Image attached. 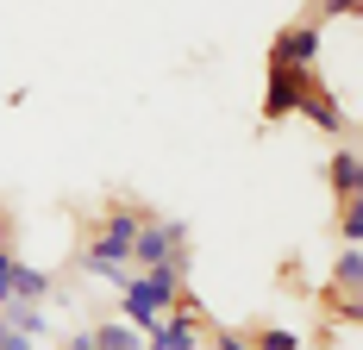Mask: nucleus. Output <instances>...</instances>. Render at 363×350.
Wrapping results in <instances>:
<instances>
[{"mask_svg":"<svg viewBox=\"0 0 363 350\" xmlns=\"http://www.w3.org/2000/svg\"><path fill=\"white\" fill-rule=\"evenodd\" d=\"M138 225H145V207L119 201V207H107L94 225H88L82 250H88V256H107V263H125V269H132V238H138Z\"/></svg>","mask_w":363,"mask_h":350,"instance_id":"nucleus-1","label":"nucleus"},{"mask_svg":"<svg viewBox=\"0 0 363 350\" xmlns=\"http://www.w3.org/2000/svg\"><path fill=\"white\" fill-rule=\"evenodd\" d=\"M138 300H145L150 313L163 319L169 307H176L182 294H188V256H169V263H150V269H132V281H125Z\"/></svg>","mask_w":363,"mask_h":350,"instance_id":"nucleus-2","label":"nucleus"},{"mask_svg":"<svg viewBox=\"0 0 363 350\" xmlns=\"http://www.w3.org/2000/svg\"><path fill=\"white\" fill-rule=\"evenodd\" d=\"M169 256H188V219H157V213H145V225L132 238V269L169 263Z\"/></svg>","mask_w":363,"mask_h":350,"instance_id":"nucleus-3","label":"nucleus"},{"mask_svg":"<svg viewBox=\"0 0 363 350\" xmlns=\"http://www.w3.org/2000/svg\"><path fill=\"white\" fill-rule=\"evenodd\" d=\"M320 69H301V63H276L269 57V88H263V125H276V119H294V101L307 94V81Z\"/></svg>","mask_w":363,"mask_h":350,"instance_id":"nucleus-4","label":"nucleus"},{"mask_svg":"<svg viewBox=\"0 0 363 350\" xmlns=\"http://www.w3.org/2000/svg\"><path fill=\"white\" fill-rule=\"evenodd\" d=\"M320 50H326V26L301 19V26H282L269 38V57L276 63H301V69H320Z\"/></svg>","mask_w":363,"mask_h":350,"instance_id":"nucleus-5","label":"nucleus"},{"mask_svg":"<svg viewBox=\"0 0 363 350\" xmlns=\"http://www.w3.org/2000/svg\"><path fill=\"white\" fill-rule=\"evenodd\" d=\"M294 119H307V125H313V132H326V138H345V132H351V113L332 101V88L320 81V75H313V81H307V94L294 101Z\"/></svg>","mask_w":363,"mask_h":350,"instance_id":"nucleus-6","label":"nucleus"},{"mask_svg":"<svg viewBox=\"0 0 363 350\" xmlns=\"http://www.w3.org/2000/svg\"><path fill=\"white\" fill-rule=\"evenodd\" d=\"M326 188L338 194V201H351V194H363V157L351 150V144H338L326 163Z\"/></svg>","mask_w":363,"mask_h":350,"instance_id":"nucleus-7","label":"nucleus"},{"mask_svg":"<svg viewBox=\"0 0 363 350\" xmlns=\"http://www.w3.org/2000/svg\"><path fill=\"white\" fill-rule=\"evenodd\" d=\"M0 325H6V332H19V338H32V344L50 332V319H44L38 300H6V307H0Z\"/></svg>","mask_w":363,"mask_h":350,"instance_id":"nucleus-8","label":"nucleus"},{"mask_svg":"<svg viewBox=\"0 0 363 350\" xmlns=\"http://www.w3.org/2000/svg\"><path fill=\"white\" fill-rule=\"evenodd\" d=\"M50 294H57V276H50V269H32V263L19 256V269H13V300H38V307H44Z\"/></svg>","mask_w":363,"mask_h":350,"instance_id":"nucleus-9","label":"nucleus"},{"mask_svg":"<svg viewBox=\"0 0 363 350\" xmlns=\"http://www.w3.org/2000/svg\"><path fill=\"white\" fill-rule=\"evenodd\" d=\"M357 288H363V250H357V244H345V256L332 263L326 294H357Z\"/></svg>","mask_w":363,"mask_h":350,"instance_id":"nucleus-10","label":"nucleus"},{"mask_svg":"<svg viewBox=\"0 0 363 350\" xmlns=\"http://www.w3.org/2000/svg\"><path fill=\"white\" fill-rule=\"evenodd\" d=\"M88 332H94V350H145L138 325H125V319H107V325H88Z\"/></svg>","mask_w":363,"mask_h":350,"instance_id":"nucleus-11","label":"nucleus"},{"mask_svg":"<svg viewBox=\"0 0 363 350\" xmlns=\"http://www.w3.org/2000/svg\"><path fill=\"white\" fill-rule=\"evenodd\" d=\"M245 338H251V350H301L307 344L294 325H257V332H245Z\"/></svg>","mask_w":363,"mask_h":350,"instance_id":"nucleus-12","label":"nucleus"},{"mask_svg":"<svg viewBox=\"0 0 363 350\" xmlns=\"http://www.w3.org/2000/svg\"><path fill=\"white\" fill-rule=\"evenodd\" d=\"M338 238H345V244H363V194L338 201Z\"/></svg>","mask_w":363,"mask_h":350,"instance_id":"nucleus-13","label":"nucleus"},{"mask_svg":"<svg viewBox=\"0 0 363 350\" xmlns=\"http://www.w3.org/2000/svg\"><path fill=\"white\" fill-rule=\"evenodd\" d=\"M357 13V0H313V26H345Z\"/></svg>","mask_w":363,"mask_h":350,"instance_id":"nucleus-14","label":"nucleus"},{"mask_svg":"<svg viewBox=\"0 0 363 350\" xmlns=\"http://www.w3.org/2000/svg\"><path fill=\"white\" fill-rule=\"evenodd\" d=\"M207 350H251V338L232 332V325H213V332H207Z\"/></svg>","mask_w":363,"mask_h":350,"instance_id":"nucleus-15","label":"nucleus"},{"mask_svg":"<svg viewBox=\"0 0 363 350\" xmlns=\"http://www.w3.org/2000/svg\"><path fill=\"white\" fill-rule=\"evenodd\" d=\"M63 350H94V332H69V338H63Z\"/></svg>","mask_w":363,"mask_h":350,"instance_id":"nucleus-16","label":"nucleus"},{"mask_svg":"<svg viewBox=\"0 0 363 350\" xmlns=\"http://www.w3.org/2000/svg\"><path fill=\"white\" fill-rule=\"evenodd\" d=\"M0 350H32V338H19V332H0Z\"/></svg>","mask_w":363,"mask_h":350,"instance_id":"nucleus-17","label":"nucleus"},{"mask_svg":"<svg viewBox=\"0 0 363 350\" xmlns=\"http://www.w3.org/2000/svg\"><path fill=\"white\" fill-rule=\"evenodd\" d=\"M0 332H6V325H0Z\"/></svg>","mask_w":363,"mask_h":350,"instance_id":"nucleus-18","label":"nucleus"}]
</instances>
